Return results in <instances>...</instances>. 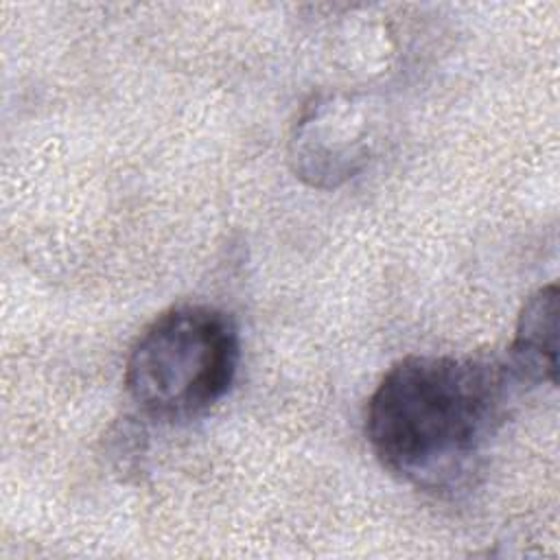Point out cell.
<instances>
[{
  "mask_svg": "<svg viewBox=\"0 0 560 560\" xmlns=\"http://www.w3.org/2000/svg\"><path fill=\"white\" fill-rule=\"evenodd\" d=\"M521 385L508 361L411 354L378 381L365 438L396 479L429 492L464 486L479 468Z\"/></svg>",
  "mask_w": 560,
  "mask_h": 560,
  "instance_id": "cell-1",
  "label": "cell"
},
{
  "mask_svg": "<svg viewBox=\"0 0 560 560\" xmlns=\"http://www.w3.org/2000/svg\"><path fill=\"white\" fill-rule=\"evenodd\" d=\"M238 348V330L228 313L208 304L171 306L131 346L127 394L153 420L199 418L230 392Z\"/></svg>",
  "mask_w": 560,
  "mask_h": 560,
  "instance_id": "cell-2",
  "label": "cell"
},
{
  "mask_svg": "<svg viewBox=\"0 0 560 560\" xmlns=\"http://www.w3.org/2000/svg\"><path fill=\"white\" fill-rule=\"evenodd\" d=\"M372 149L365 105L332 94L315 101L295 127L291 160L295 173L317 188H335L361 171Z\"/></svg>",
  "mask_w": 560,
  "mask_h": 560,
  "instance_id": "cell-3",
  "label": "cell"
},
{
  "mask_svg": "<svg viewBox=\"0 0 560 560\" xmlns=\"http://www.w3.org/2000/svg\"><path fill=\"white\" fill-rule=\"evenodd\" d=\"M560 289L556 282L532 293L516 322L508 365L518 383L540 385L558 381Z\"/></svg>",
  "mask_w": 560,
  "mask_h": 560,
  "instance_id": "cell-4",
  "label": "cell"
}]
</instances>
